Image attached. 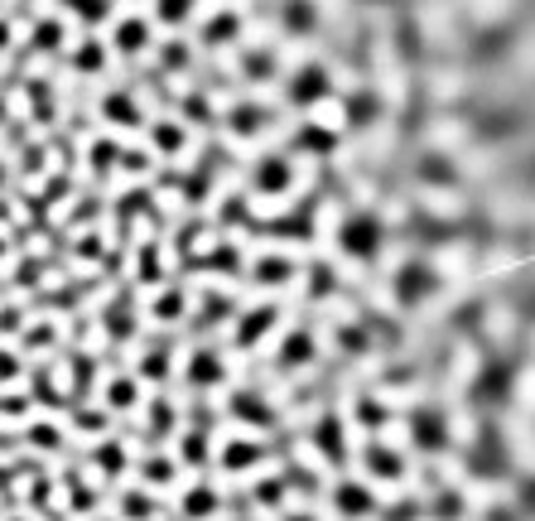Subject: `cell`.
Returning a JSON list of instances; mask_svg holds the SVG:
<instances>
[{
  "instance_id": "1",
  "label": "cell",
  "mask_w": 535,
  "mask_h": 521,
  "mask_svg": "<svg viewBox=\"0 0 535 521\" xmlns=\"http://www.w3.org/2000/svg\"><path fill=\"white\" fill-rule=\"evenodd\" d=\"M376 237H381V227H376L372 218H352L348 227H343V242H352L357 251H367V247L376 242Z\"/></svg>"
},
{
  "instance_id": "2",
  "label": "cell",
  "mask_w": 535,
  "mask_h": 521,
  "mask_svg": "<svg viewBox=\"0 0 535 521\" xmlns=\"http://www.w3.org/2000/svg\"><path fill=\"white\" fill-rule=\"evenodd\" d=\"M338 507H343L348 517H362V512H372V493H367L362 483H348V488L338 493Z\"/></svg>"
}]
</instances>
